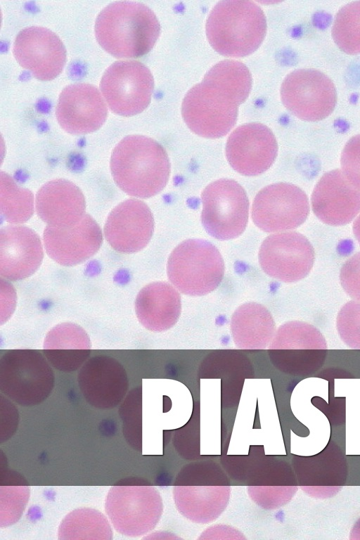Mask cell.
Returning a JSON list of instances; mask_svg holds the SVG:
<instances>
[{
    "mask_svg": "<svg viewBox=\"0 0 360 540\" xmlns=\"http://www.w3.org/2000/svg\"><path fill=\"white\" fill-rule=\"evenodd\" d=\"M1 213L4 219L11 224L27 221L34 211V197L32 192L22 188L8 174H0Z\"/></svg>",
    "mask_w": 360,
    "mask_h": 540,
    "instance_id": "obj_27",
    "label": "cell"
},
{
    "mask_svg": "<svg viewBox=\"0 0 360 540\" xmlns=\"http://www.w3.org/2000/svg\"><path fill=\"white\" fill-rule=\"evenodd\" d=\"M84 196L72 182L55 179L46 183L36 195L38 216L49 226L68 228L77 224L86 214Z\"/></svg>",
    "mask_w": 360,
    "mask_h": 540,
    "instance_id": "obj_21",
    "label": "cell"
},
{
    "mask_svg": "<svg viewBox=\"0 0 360 540\" xmlns=\"http://www.w3.org/2000/svg\"><path fill=\"white\" fill-rule=\"evenodd\" d=\"M139 390H131L120 408V416L123 423V434L128 444L137 448L140 439V401Z\"/></svg>",
    "mask_w": 360,
    "mask_h": 540,
    "instance_id": "obj_32",
    "label": "cell"
},
{
    "mask_svg": "<svg viewBox=\"0 0 360 540\" xmlns=\"http://www.w3.org/2000/svg\"><path fill=\"white\" fill-rule=\"evenodd\" d=\"M354 234L360 244V215L356 219L353 225Z\"/></svg>",
    "mask_w": 360,
    "mask_h": 540,
    "instance_id": "obj_35",
    "label": "cell"
},
{
    "mask_svg": "<svg viewBox=\"0 0 360 540\" xmlns=\"http://www.w3.org/2000/svg\"><path fill=\"white\" fill-rule=\"evenodd\" d=\"M58 535L60 540H110L113 532L109 521L101 512L83 508L65 516L59 525Z\"/></svg>",
    "mask_w": 360,
    "mask_h": 540,
    "instance_id": "obj_25",
    "label": "cell"
},
{
    "mask_svg": "<svg viewBox=\"0 0 360 540\" xmlns=\"http://www.w3.org/2000/svg\"><path fill=\"white\" fill-rule=\"evenodd\" d=\"M281 97L292 115L311 122L327 117L337 103L333 82L314 69H298L288 74L282 83Z\"/></svg>",
    "mask_w": 360,
    "mask_h": 540,
    "instance_id": "obj_10",
    "label": "cell"
},
{
    "mask_svg": "<svg viewBox=\"0 0 360 540\" xmlns=\"http://www.w3.org/2000/svg\"><path fill=\"white\" fill-rule=\"evenodd\" d=\"M44 252L41 240L24 226H6L0 231V275L9 281H20L32 275L39 267Z\"/></svg>",
    "mask_w": 360,
    "mask_h": 540,
    "instance_id": "obj_20",
    "label": "cell"
},
{
    "mask_svg": "<svg viewBox=\"0 0 360 540\" xmlns=\"http://www.w3.org/2000/svg\"><path fill=\"white\" fill-rule=\"evenodd\" d=\"M27 485L1 486V527L14 524L20 518L29 499Z\"/></svg>",
    "mask_w": 360,
    "mask_h": 540,
    "instance_id": "obj_30",
    "label": "cell"
},
{
    "mask_svg": "<svg viewBox=\"0 0 360 540\" xmlns=\"http://www.w3.org/2000/svg\"><path fill=\"white\" fill-rule=\"evenodd\" d=\"M271 349H327V342L314 326L299 321H288L276 331Z\"/></svg>",
    "mask_w": 360,
    "mask_h": 540,
    "instance_id": "obj_26",
    "label": "cell"
},
{
    "mask_svg": "<svg viewBox=\"0 0 360 540\" xmlns=\"http://www.w3.org/2000/svg\"><path fill=\"white\" fill-rule=\"evenodd\" d=\"M77 382L85 400L101 409L116 407L125 397L129 387L122 364L108 356L89 359L79 368Z\"/></svg>",
    "mask_w": 360,
    "mask_h": 540,
    "instance_id": "obj_15",
    "label": "cell"
},
{
    "mask_svg": "<svg viewBox=\"0 0 360 540\" xmlns=\"http://www.w3.org/2000/svg\"><path fill=\"white\" fill-rule=\"evenodd\" d=\"M266 30L262 10L250 1H219L206 22V34L212 48L230 57H243L253 53L262 42Z\"/></svg>",
    "mask_w": 360,
    "mask_h": 540,
    "instance_id": "obj_3",
    "label": "cell"
},
{
    "mask_svg": "<svg viewBox=\"0 0 360 540\" xmlns=\"http://www.w3.org/2000/svg\"><path fill=\"white\" fill-rule=\"evenodd\" d=\"M340 163L346 179L360 190V134L347 142L341 154Z\"/></svg>",
    "mask_w": 360,
    "mask_h": 540,
    "instance_id": "obj_33",
    "label": "cell"
},
{
    "mask_svg": "<svg viewBox=\"0 0 360 540\" xmlns=\"http://www.w3.org/2000/svg\"><path fill=\"white\" fill-rule=\"evenodd\" d=\"M340 281L345 292L360 302V252L352 256L342 265Z\"/></svg>",
    "mask_w": 360,
    "mask_h": 540,
    "instance_id": "obj_34",
    "label": "cell"
},
{
    "mask_svg": "<svg viewBox=\"0 0 360 540\" xmlns=\"http://www.w3.org/2000/svg\"><path fill=\"white\" fill-rule=\"evenodd\" d=\"M332 37L345 53L360 54V1L347 4L338 11L332 27Z\"/></svg>",
    "mask_w": 360,
    "mask_h": 540,
    "instance_id": "obj_28",
    "label": "cell"
},
{
    "mask_svg": "<svg viewBox=\"0 0 360 540\" xmlns=\"http://www.w3.org/2000/svg\"><path fill=\"white\" fill-rule=\"evenodd\" d=\"M238 98L229 90L203 79L185 96L181 107L184 122L195 134L205 138L225 136L234 126Z\"/></svg>",
    "mask_w": 360,
    "mask_h": 540,
    "instance_id": "obj_6",
    "label": "cell"
},
{
    "mask_svg": "<svg viewBox=\"0 0 360 540\" xmlns=\"http://www.w3.org/2000/svg\"><path fill=\"white\" fill-rule=\"evenodd\" d=\"M135 308L139 322L146 329L162 332L178 321L181 304L179 292L166 282H153L138 293Z\"/></svg>",
    "mask_w": 360,
    "mask_h": 540,
    "instance_id": "obj_22",
    "label": "cell"
},
{
    "mask_svg": "<svg viewBox=\"0 0 360 540\" xmlns=\"http://www.w3.org/2000/svg\"><path fill=\"white\" fill-rule=\"evenodd\" d=\"M278 144L271 130L252 122L236 128L229 136L226 153L230 165L245 176L259 175L274 163Z\"/></svg>",
    "mask_w": 360,
    "mask_h": 540,
    "instance_id": "obj_14",
    "label": "cell"
},
{
    "mask_svg": "<svg viewBox=\"0 0 360 540\" xmlns=\"http://www.w3.org/2000/svg\"><path fill=\"white\" fill-rule=\"evenodd\" d=\"M309 212L306 193L295 185L277 183L256 195L252 209L254 223L266 232L293 229L300 226Z\"/></svg>",
    "mask_w": 360,
    "mask_h": 540,
    "instance_id": "obj_11",
    "label": "cell"
},
{
    "mask_svg": "<svg viewBox=\"0 0 360 540\" xmlns=\"http://www.w3.org/2000/svg\"><path fill=\"white\" fill-rule=\"evenodd\" d=\"M154 88L150 70L136 60L117 61L103 73L100 89L110 109L117 115L132 116L149 105Z\"/></svg>",
    "mask_w": 360,
    "mask_h": 540,
    "instance_id": "obj_9",
    "label": "cell"
},
{
    "mask_svg": "<svg viewBox=\"0 0 360 540\" xmlns=\"http://www.w3.org/2000/svg\"><path fill=\"white\" fill-rule=\"evenodd\" d=\"M43 238L49 257L66 266L77 265L91 257L98 250L103 240L98 224L87 214L70 227L47 225Z\"/></svg>",
    "mask_w": 360,
    "mask_h": 540,
    "instance_id": "obj_18",
    "label": "cell"
},
{
    "mask_svg": "<svg viewBox=\"0 0 360 540\" xmlns=\"http://www.w3.org/2000/svg\"><path fill=\"white\" fill-rule=\"evenodd\" d=\"M236 346L242 349H263L271 344L276 325L270 311L262 304L250 302L238 307L231 319Z\"/></svg>",
    "mask_w": 360,
    "mask_h": 540,
    "instance_id": "obj_24",
    "label": "cell"
},
{
    "mask_svg": "<svg viewBox=\"0 0 360 540\" xmlns=\"http://www.w3.org/2000/svg\"><path fill=\"white\" fill-rule=\"evenodd\" d=\"M314 262V250L302 234L290 231L269 236L259 252L262 269L270 277L285 283L306 277Z\"/></svg>",
    "mask_w": 360,
    "mask_h": 540,
    "instance_id": "obj_12",
    "label": "cell"
},
{
    "mask_svg": "<svg viewBox=\"0 0 360 540\" xmlns=\"http://www.w3.org/2000/svg\"><path fill=\"white\" fill-rule=\"evenodd\" d=\"M105 510L117 532L137 537L155 527L162 504L158 491L151 486L116 484L108 491Z\"/></svg>",
    "mask_w": 360,
    "mask_h": 540,
    "instance_id": "obj_7",
    "label": "cell"
},
{
    "mask_svg": "<svg viewBox=\"0 0 360 540\" xmlns=\"http://www.w3.org/2000/svg\"><path fill=\"white\" fill-rule=\"evenodd\" d=\"M160 32L153 11L134 1H115L97 16L95 35L98 44L116 58H137L148 53Z\"/></svg>",
    "mask_w": 360,
    "mask_h": 540,
    "instance_id": "obj_2",
    "label": "cell"
},
{
    "mask_svg": "<svg viewBox=\"0 0 360 540\" xmlns=\"http://www.w3.org/2000/svg\"><path fill=\"white\" fill-rule=\"evenodd\" d=\"M204 79L214 82L233 94L243 103L248 98L252 86L248 68L236 60H226L214 65Z\"/></svg>",
    "mask_w": 360,
    "mask_h": 540,
    "instance_id": "obj_29",
    "label": "cell"
},
{
    "mask_svg": "<svg viewBox=\"0 0 360 540\" xmlns=\"http://www.w3.org/2000/svg\"><path fill=\"white\" fill-rule=\"evenodd\" d=\"M56 116L65 131L82 135L98 130L104 124L108 108L96 87L89 84L76 83L61 91Z\"/></svg>",
    "mask_w": 360,
    "mask_h": 540,
    "instance_id": "obj_16",
    "label": "cell"
},
{
    "mask_svg": "<svg viewBox=\"0 0 360 540\" xmlns=\"http://www.w3.org/2000/svg\"><path fill=\"white\" fill-rule=\"evenodd\" d=\"M336 326L346 345L360 349V302L350 300L342 307L337 316Z\"/></svg>",
    "mask_w": 360,
    "mask_h": 540,
    "instance_id": "obj_31",
    "label": "cell"
},
{
    "mask_svg": "<svg viewBox=\"0 0 360 540\" xmlns=\"http://www.w3.org/2000/svg\"><path fill=\"white\" fill-rule=\"evenodd\" d=\"M43 352L55 368L70 373L81 368L91 354V341L86 331L72 323L54 326L46 335Z\"/></svg>",
    "mask_w": 360,
    "mask_h": 540,
    "instance_id": "obj_23",
    "label": "cell"
},
{
    "mask_svg": "<svg viewBox=\"0 0 360 540\" xmlns=\"http://www.w3.org/2000/svg\"><path fill=\"white\" fill-rule=\"evenodd\" d=\"M201 197V220L208 234L219 240H229L245 231L249 200L238 182L228 179L217 180L204 189Z\"/></svg>",
    "mask_w": 360,
    "mask_h": 540,
    "instance_id": "obj_8",
    "label": "cell"
},
{
    "mask_svg": "<svg viewBox=\"0 0 360 540\" xmlns=\"http://www.w3.org/2000/svg\"><path fill=\"white\" fill-rule=\"evenodd\" d=\"M55 376L49 361L38 350H7L0 359V390L25 406L41 404L51 394Z\"/></svg>",
    "mask_w": 360,
    "mask_h": 540,
    "instance_id": "obj_5",
    "label": "cell"
},
{
    "mask_svg": "<svg viewBox=\"0 0 360 540\" xmlns=\"http://www.w3.org/2000/svg\"><path fill=\"white\" fill-rule=\"evenodd\" d=\"M13 53L22 68L41 81L58 77L66 62L63 43L54 32L43 27L22 30L14 41Z\"/></svg>",
    "mask_w": 360,
    "mask_h": 540,
    "instance_id": "obj_13",
    "label": "cell"
},
{
    "mask_svg": "<svg viewBox=\"0 0 360 540\" xmlns=\"http://www.w3.org/2000/svg\"><path fill=\"white\" fill-rule=\"evenodd\" d=\"M110 170L117 186L129 195L148 198L165 187L170 163L164 148L142 135L124 137L115 147Z\"/></svg>",
    "mask_w": 360,
    "mask_h": 540,
    "instance_id": "obj_1",
    "label": "cell"
},
{
    "mask_svg": "<svg viewBox=\"0 0 360 540\" xmlns=\"http://www.w3.org/2000/svg\"><path fill=\"white\" fill-rule=\"evenodd\" d=\"M170 283L181 293L202 296L214 290L224 274V263L217 248L202 239H189L170 254L167 266Z\"/></svg>",
    "mask_w": 360,
    "mask_h": 540,
    "instance_id": "obj_4",
    "label": "cell"
},
{
    "mask_svg": "<svg viewBox=\"0 0 360 540\" xmlns=\"http://www.w3.org/2000/svg\"><path fill=\"white\" fill-rule=\"evenodd\" d=\"M311 208L325 224H347L360 212V190L340 169L330 171L321 176L313 191Z\"/></svg>",
    "mask_w": 360,
    "mask_h": 540,
    "instance_id": "obj_19",
    "label": "cell"
},
{
    "mask_svg": "<svg viewBox=\"0 0 360 540\" xmlns=\"http://www.w3.org/2000/svg\"><path fill=\"white\" fill-rule=\"evenodd\" d=\"M154 230V219L148 206L137 199L127 200L109 214L104 235L110 245L122 253H134L144 248Z\"/></svg>",
    "mask_w": 360,
    "mask_h": 540,
    "instance_id": "obj_17",
    "label": "cell"
}]
</instances>
